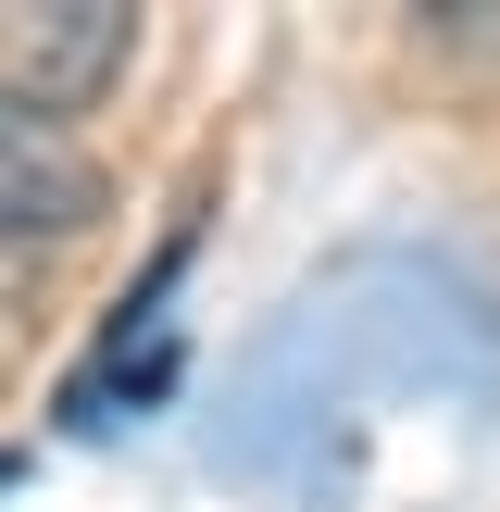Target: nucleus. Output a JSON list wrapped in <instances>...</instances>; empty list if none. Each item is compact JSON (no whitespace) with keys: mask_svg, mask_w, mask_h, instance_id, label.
Here are the masks:
<instances>
[{"mask_svg":"<svg viewBox=\"0 0 500 512\" xmlns=\"http://www.w3.org/2000/svg\"><path fill=\"white\" fill-rule=\"evenodd\" d=\"M125 50H138V13L125 0H13L0 13V100L25 125H63V113H88L125 75Z\"/></svg>","mask_w":500,"mask_h":512,"instance_id":"1","label":"nucleus"},{"mask_svg":"<svg viewBox=\"0 0 500 512\" xmlns=\"http://www.w3.org/2000/svg\"><path fill=\"white\" fill-rule=\"evenodd\" d=\"M0 213H13V250L38 238H88L100 225V163L63 138V125H0Z\"/></svg>","mask_w":500,"mask_h":512,"instance_id":"2","label":"nucleus"}]
</instances>
